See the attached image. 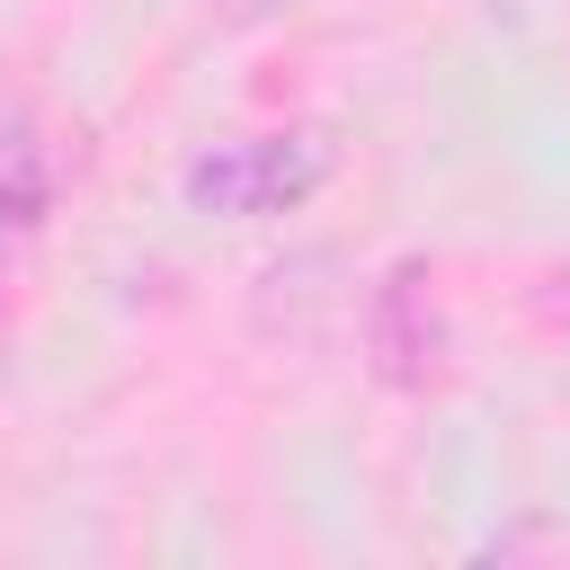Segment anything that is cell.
<instances>
[{
    "label": "cell",
    "instance_id": "cell-2",
    "mask_svg": "<svg viewBox=\"0 0 570 570\" xmlns=\"http://www.w3.org/2000/svg\"><path fill=\"white\" fill-rule=\"evenodd\" d=\"M365 356L392 392H428L445 383V303H436V267L428 258H392L365 294Z\"/></svg>",
    "mask_w": 570,
    "mask_h": 570
},
{
    "label": "cell",
    "instance_id": "cell-1",
    "mask_svg": "<svg viewBox=\"0 0 570 570\" xmlns=\"http://www.w3.org/2000/svg\"><path fill=\"white\" fill-rule=\"evenodd\" d=\"M330 134L321 125H285V134H232L214 151H196L178 169V196L214 223H267V214H294L321 178H330Z\"/></svg>",
    "mask_w": 570,
    "mask_h": 570
},
{
    "label": "cell",
    "instance_id": "cell-3",
    "mask_svg": "<svg viewBox=\"0 0 570 570\" xmlns=\"http://www.w3.org/2000/svg\"><path fill=\"white\" fill-rule=\"evenodd\" d=\"M205 9H223L232 27H258V18H285V9H303V0H205Z\"/></svg>",
    "mask_w": 570,
    "mask_h": 570
}]
</instances>
